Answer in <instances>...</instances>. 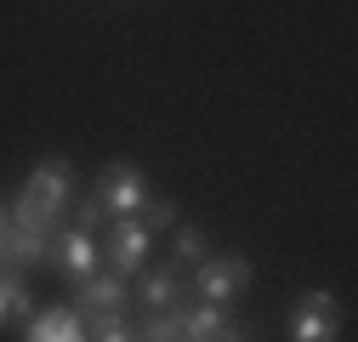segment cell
<instances>
[{
  "instance_id": "6da1fadb",
  "label": "cell",
  "mask_w": 358,
  "mask_h": 342,
  "mask_svg": "<svg viewBox=\"0 0 358 342\" xmlns=\"http://www.w3.org/2000/svg\"><path fill=\"white\" fill-rule=\"evenodd\" d=\"M69 205H74V165H69L63 154H52V160H40V165L29 171L23 194L6 200V217H12L17 228L52 234V228L69 217Z\"/></svg>"
},
{
  "instance_id": "7a4b0ae2",
  "label": "cell",
  "mask_w": 358,
  "mask_h": 342,
  "mask_svg": "<svg viewBox=\"0 0 358 342\" xmlns=\"http://www.w3.org/2000/svg\"><path fill=\"white\" fill-rule=\"evenodd\" d=\"M256 280L250 268V256L239 251H205V263L188 268V291H194V303H234V296H245Z\"/></svg>"
},
{
  "instance_id": "3957f363",
  "label": "cell",
  "mask_w": 358,
  "mask_h": 342,
  "mask_svg": "<svg viewBox=\"0 0 358 342\" xmlns=\"http://www.w3.org/2000/svg\"><path fill=\"white\" fill-rule=\"evenodd\" d=\"M69 308H74V314H85L92 325H97V320H125V308H131V291H125V280H120V274L97 268L92 280H80V285H74Z\"/></svg>"
},
{
  "instance_id": "277c9868",
  "label": "cell",
  "mask_w": 358,
  "mask_h": 342,
  "mask_svg": "<svg viewBox=\"0 0 358 342\" xmlns=\"http://www.w3.org/2000/svg\"><path fill=\"white\" fill-rule=\"evenodd\" d=\"M341 331V303L330 291H301L290 308V342H336Z\"/></svg>"
},
{
  "instance_id": "5b68a950",
  "label": "cell",
  "mask_w": 358,
  "mask_h": 342,
  "mask_svg": "<svg viewBox=\"0 0 358 342\" xmlns=\"http://www.w3.org/2000/svg\"><path fill=\"white\" fill-rule=\"evenodd\" d=\"M148 251H154V234H148L137 217H114V223H108V274L137 280L143 263H148Z\"/></svg>"
},
{
  "instance_id": "8992f818",
  "label": "cell",
  "mask_w": 358,
  "mask_h": 342,
  "mask_svg": "<svg viewBox=\"0 0 358 342\" xmlns=\"http://www.w3.org/2000/svg\"><path fill=\"white\" fill-rule=\"evenodd\" d=\"M97 200H103V211H108V223H114V217H137V205L148 200V177H143V165L114 160V165H108V177L97 183Z\"/></svg>"
},
{
  "instance_id": "52a82bcc",
  "label": "cell",
  "mask_w": 358,
  "mask_h": 342,
  "mask_svg": "<svg viewBox=\"0 0 358 342\" xmlns=\"http://www.w3.org/2000/svg\"><path fill=\"white\" fill-rule=\"evenodd\" d=\"M52 268H57L69 285L92 280V274H97V240L85 234V228H63V234H52Z\"/></svg>"
},
{
  "instance_id": "ba28073f",
  "label": "cell",
  "mask_w": 358,
  "mask_h": 342,
  "mask_svg": "<svg viewBox=\"0 0 358 342\" xmlns=\"http://www.w3.org/2000/svg\"><path fill=\"white\" fill-rule=\"evenodd\" d=\"M182 342H250V331L222 314V303H182Z\"/></svg>"
},
{
  "instance_id": "9c48e42d",
  "label": "cell",
  "mask_w": 358,
  "mask_h": 342,
  "mask_svg": "<svg viewBox=\"0 0 358 342\" xmlns=\"http://www.w3.org/2000/svg\"><path fill=\"white\" fill-rule=\"evenodd\" d=\"M23 342H85V320L69 308V303H52L29 320V336Z\"/></svg>"
},
{
  "instance_id": "30bf717a",
  "label": "cell",
  "mask_w": 358,
  "mask_h": 342,
  "mask_svg": "<svg viewBox=\"0 0 358 342\" xmlns=\"http://www.w3.org/2000/svg\"><path fill=\"white\" fill-rule=\"evenodd\" d=\"M182 296H188L182 268H148V274H137V308H171V303H182Z\"/></svg>"
},
{
  "instance_id": "8fae6325",
  "label": "cell",
  "mask_w": 358,
  "mask_h": 342,
  "mask_svg": "<svg viewBox=\"0 0 358 342\" xmlns=\"http://www.w3.org/2000/svg\"><path fill=\"white\" fill-rule=\"evenodd\" d=\"M182 303H188V296H182ZM182 303H171V308H148L137 342H182Z\"/></svg>"
},
{
  "instance_id": "7c38bea8",
  "label": "cell",
  "mask_w": 358,
  "mask_h": 342,
  "mask_svg": "<svg viewBox=\"0 0 358 342\" xmlns=\"http://www.w3.org/2000/svg\"><path fill=\"white\" fill-rule=\"evenodd\" d=\"M29 308H34L29 280H23V274H0V325L17 320V314H29Z\"/></svg>"
},
{
  "instance_id": "4fadbf2b",
  "label": "cell",
  "mask_w": 358,
  "mask_h": 342,
  "mask_svg": "<svg viewBox=\"0 0 358 342\" xmlns=\"http://www.w3.org/2000/svg\"><path fill=\"white\" fill-rule=\"evenodd\" d=\"M205 251H210V240H205V228H176V240H171V256H176V268H194V263H205Z\"/></svg>"
},
{
  "instance_id": "5bb4252c",
  "label": "cell",
  "mask_w": 358,
  "mask_h": 342,
  "mask_svg": "<svg viewBox=\"0 0 358 342\" xmlns=\"http://www.w3.org/2000/svg\"><path fill=\"white\" fill-rule=\"evenodd\" d=\"M137 223L154 234V228H176V200L171 194H148L143 205H137Z\"/></svg>"
},
{
  "instance_id": "9a60e30c",
  "label": "cell",
  "mask_w": 358,
  "mask_h": 342,
  "mask_svg": "<svg viewBox=\"0 0 358 342\" xmlns=\"http://www.w3.org/2000/svg\"><path fill=\"white\" fill-rule=\"evenodd\" d=\"M97 223H108V211H103V200H97V189H92L85 200H74V228H85V234H92Z\"/></svg>"
},
{
  "instance_id": "2e32d148",
  "label": "cell",
  "mask_w": 358,
  "mask_h": 342,
  "mask_svg": "<svg viewBox=\"0 0 358 342\" xmlns=\"http://www.w3.org/2000/svg\"><path fill=\"white\" fill-rule=\"evenodd\" d=\"M92 342H137V331H131V320H97Z\"/></svg>"
},
{
  "instance_id": "e0dca14e",
  "label": "cell",
  "mask_w": 358,
  "mask_h": 342,
  "mask_svg": "<svg viewBox=\"0 0 358 342\" xmlns=\"http://www.w3.org/2000/svg\"><path fill=\"white\" fill-rule=\"evenodd\" d=\"M12 217H6V205H0V274H12Z\"/></svg>"
}]
</instances>
